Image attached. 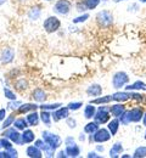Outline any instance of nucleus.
I'll return each mask as SVG.
<instances>
[{
    "label": "nucleus",
    "mask_w": 146,
    "mask_h": 158,
    "mask_svg": "<svg viewBox=\"0 0 146 158\" xmlns=\"http://www.w3.org/2000/svg\"><path fill=\"white\" fill-rule=\"evenodd\" d=\"M40 119H42V122L46 125V127H50V125H51L52 114L49 113L46 110H42V112H40Z\"/></svg>",
    "instance_id": "obj_27"
},
{
    "label": "nucleus",
    "mask_w": 146,
    "mask_h": 158,
    "mask_svg": "<svg viewBox=\"0 0 146 158\" xmlns=\"http://www.w3.org/2000/svg\"><path fill=\"white\" fill-rule=\"evenodd\" d=\"M123 151V146L121 142H115L111 151H110V157H118L119 153H122Z\"/></svg>",
    "instance_id": "obj_24"
},
{
    "label": "nucleus",
    "mask_w": 146,
    "mask_h": 158,
    "mask_svg": "<svg viewBox=\"0 0 146 158\" xmlns=\"http://www.w3.org/2000/svg\"><path fill=\"white\" fill-rule=\"evenodd\" d=\"M38 105L35 103H24V105H21L19 108H17V112L19 113H27V112H32V111H37L38 110Z\"/></svg>",
    "instance_id": "obj_19"
},
{
    "label": "nucleus",
    "mask_w": 146,
    "mask_h": 158,
    "mask_svg": "<svg viewBox=\"0 0 146 158\" xmlns=\"http://www.w3.org/2000/svg\"><path fill=\"white\" fill-rule=\"evenodd\" d=\"M118 119H119V122H121L122 125H128L129 123H131V122H130V116H129V111H127V110L123 112V114Z\"/></svg>",
    "instance_id": "obj_31"
},
{
    "label": "nucleus",
    "mask_w": 146,
    "mask_h": 158,
    "mask_svg": "<svg viewBox=\"0 0 146 158\" xmlns=\"http://www.w3.org/2000/svg\"><path fill=\"white\" fill-rule=\"evenodd\" d=\"M143 124L146 127V112L144 113V117H143Z\"/></svg>",
    "instance_id": "obj_42"
},
{
    "label": "nucleus",
    "mask_w": 146,
    "mask_h": 158,
    "mask_svg": "<svg viewBox=\"0 0 146 158\" xmlns=\"http://www.w3.org/2000/svg\"><path fill=\"white\" fill-rule=\"evenodd\" d=\"M68 116H69V108L68 107H59L52 113V119H54V122H59L61 119H67Z\"/></svg>",
    "instance_id": "obj_10"
},
{
    "label": "nucleus",
    "mask_w": 146,
    "mask_h": 158,
    "mask_svg": "<svg viewBox=\"0 0 146 158\" xmlns=\"http://www.w3.org/2000/svg\"><path fill=\"white\" fill-rule=\"evenodd\" d=\"M67 157H78L81 155V148L77 146V143L74 145H68L66 146V150H65Z\"/></svg>",
    "instance_id": "obj_15"
},
{
    "label": "nucleus",
    "mask_w": 146,
    "mask_h": 158,
    "mask_svg": "<svg viewBox=\"0 0 146 158\" xmlns=\"http://www.w3.org/2000/svg\"><path fill=\"white\" fill-rule=\"evenodd\" d=\"M79 140H81V141H84V140H85V135H84L83 133L81 134V136H79Z\"/></svg>",
    "instance_id": "obj_43"
},
{
    "label": "nucleus",
    "mask_w": 146,
    "mask_h": 158,
    "mask_svg": "<svg viewBox=\"0 0 146 158\" xmlns=\"http://www.w3.org/2000/svg\"><path fill=\"white\" fill-rule=\"evenodd\" d=\"M122 157H125V158H130L131 156H129V155H122Z\"/></svg>",
    "instance_id": "obj_44"
},
{
    "label": "nucleus",
    "mask_w": 146,
    "mask_h": 158,
    "mask_svg": "<svg viewBox=\"0 0 146 158\" xmlns=\"http://www.w3.org/2000/svg\"><path fill=\"white\" fill-rule=\"evenodd\" d=\"M96 22L100 27H110L113 23V15L108 10H102L96 15Z\"/></svg>",
    "instance_id": "obj_1"
},
{
    "label": "nucleus",
    "mask_w": 146,
    "mask_h": 158,
    "mask_svg": "<svg viewBox=\"0 0 146 158\" xmlns=\"http://www.w3.org/2000/svg\"><path fill=\"white\" fill-rule=\"evenodd\" d=\"M96 150H98V151H100V152H104V146H98V147H96Z\"/></svg>",
    "instance_id": "obj_41"
},
{
    "label": "nucleus",
    "mask_w": 146,
    "mask_h": 158,
    "mask_svg": "<svg viewBox=\"0 0 146 158\" xmlns=\"http://www.w3.org/2000/svg\"><path fill=\"white\" fill-rule=\"evenodd\" d=\"M72 9V2L69 0H57L55 6H54V11L59 15H68L69 11Z\"/></svg>",
    "instance_id": "obj_6"
},
{
    "label": "nucleus",
    "mask_w": 146,
    "mask_h": 158,
    "mask_svg": "<svg viewBox=\"0 0 146 158\" xmlns=\"http://www.w3.org/2000/svg\"><path fill=\"white\" fill-rule=\"evenodd\" d=\"M15 119H16V117H15V114L12 113L11 116H9L6 119H4V123H2V128L4 129H6V128H9V127H11V125H14V122H15Z\"/></svg>",
    "instance_id": "obj_32"
},
{
    "label": "nucleus",
    "mask_w": 146,
    "mask_h": 158,
    "mask_svg": "<svg viewBox=\"0 0 146 158\" xmlns=\"http://www.w3.org/2000/svg\"><path fill=\"white\" fill-rule=\"evenodd\" d=\"M143 99H144V95L138 94V93H131V100H138V101H141Z\"/></svg>",
    "instance_id": "obj_38"
},
{
    "label": "nucleus",
    "mask_w": 146,
    "mask_h": 158,
    "mask_svg": "<svg viewBox=\"0 0 146 158\" xmlns=\"http://www.w3.org/2000/svg\"><path fill=\"white\" fill-rule=\"evenodd\" d=\"M88 157H89V158H91V157L100 158V157H101V156H99V155H98L96 152H89V153H88Z\"/></svg>",
    "instance_id": "obj_40"
},
{
    "label": "nucleus",
    "mask_w": 146,
    "mask_h": 158,
    "mask_svg": "<svg viewBox=\"0 0 146 158\" xmlns=\"http://www.w3.org/2000/svg\"><path fill=\"white\" fill-rule=\"evenodd\" d=\"M82 106H83L82 102H71V103H68L67 107L69 108V111H77V110H79Z\"/></svg>",
    "instance_id": "obj_35"
},
{
    "label": "nucleus",
    "mask_w": 146,
    "mask_h": 158,
    "mask_svg": "<svg viewBox=\"0 0 146 158\" xmlns=\"http://www.w3.org/2000/svg\"><path fill=\"white\" fill-rule=\"evenodd\" d=\"M112 99L116 102H125L128 100H131V93L127 91H117L112 95Z\"/></svg>",
    "instance_id": "obj_12"
},
{
    "label": "nucleus",
    "mask_w": 146,
    "mask_h": 158,
    "mask_svg": "<svg viewBox=\"0 0 146 158\" xmlns=\"http://www.w3.org/2000/svg\"><path fill=\"white\" fill-rule=\"evenodd\" d=\"M86 94L89 96H93V98H99L102 94V86H100L99 84H91L86 89Z\"/></svg>",
    "instance_id": "obj_13"
},
{
    "label": "nucleus",
    "mask_w": 146,
    "mask_h": 158,
    "mask_svg": "<svg viewBox=\"0 0 146 158\" xmlns=\"http://www.w3.org/2000/svg\"><path fill=\"white\" fill-rule=\"evenodd\" d=\"M61 106V103H54V105H40L39 107L42 108V110H46V111H55V110H57L59 107Z\"/></svg>",
    "instance_id": "obj_33"
},
{
    "label": "nucleus",
    "mask_w": 146,
    "mask_h": 158,
    "mask_svg": "<svg viewBox=\"0 0 146 158\" xmlns=\"http://www.w3.org/2000/svg\"><path fill=\"white\" fill-rule=\"evenodd\" d=\"M27 122L31 127H37L39 124V119H40V114H38L37 111H32L27 117Z\"/></svg>",
    "instance_id": "obj_17"
},
{
    "label": "nucleus",
    "mask_w": 146,
    "mask_h": 158,
    "mask_svg": "<svg viewBox=\"0 0 146 158\" xmlns=\"http://www.w3.org/2000/svg\"><path fill=\"white\" fill-rule=\"evenodd\" d=\"M111 118V113H110V108L106 107V106H101L98 108L95 116H94V120L98 123V124H105L107 122H110Z\"/></svg>",
    "instance_id": "obj_2"
},
{
    "label": "nucleus",
    "mask_w": 146,
    "mask_h": 158,
    "mask_svg": "<svg viewBox=\"0 0 146 158\" xmlns=\"http://www.w3.org/2000/svg\"><path fill=\"white\" fill-rule=\"evenodd\" d=\"M115 2H119V1H127V0H113Z\"/></svg>",
    "instance_id": "obj_45"
},
{
    "label": "nucleus",
    "mask_w": 146,
    "mask_h": 158,
    "mask_svg": "<svg viewBox=\"0 0 146 158\" xmlns=\"http://www.w3.org/2000/svg\"><path fill=\"white\" fill-rule=\"evenodd\" d=\"M4 2H5V0H0V5H2Z\"/></svg>",
    "instance_id": "obj_46"
},
{
    "label": "nucleus",
    "mask_w": 146,
    "mask_h": 158,
    "mask_svg": "<svg viewBox=\"0 0 146 158\" xmlns=\"http://www.w3.org/2000/svg\"><path fill=\"white\" fill-rule=\"evenodd\" d=\"M96 111L98 110L95 108V106H93V103H89V105H86L84 107V117L86 119H93L95 113H96Z\"/></svg>",
    "instance_id": "obj_21"
},
{
    "label": "nucleus",
    "mask_w": 146,
    "mask_h": 158,
    "mask_svg": "<svg viewBox=\"0 0 146 158\" xmlns=\"http://www.w3.org/2000/svg\"><path fill=\"white\" fill-rule=\"evenodd\" d=\"M129 83V76L125 72H117L112 77V85L115 89H122Z\"/></svg>",
    "instance_id": "obj_3"
},
{
    "label": "nucleus",
    "mask_w": 146,
    "mask_h": 158,
    "mask_svg": "<svg viewBox=\"0 0 146 158\" xmlns=\"http://www.w3.org/2000/svg\"><path fill=\"white\" fill-rule=\"evenodd\" d=\"M60 26H61V22H60V20L56 16H49L46 20L44 21V24H43L44 29L48 33H55V32H57L59 28H60Z\"/></svg>",
    "instance_id": "obj_5"
},
{
    "label": "nucleus",
    "mask_w": 146,
    "mask_h": 158,
    "mask_svg": "<svg viewBox=\"0 0 146 158\" xmlns=\"http://www.w3.org/2000/svg\"><path fill=\"white\" fill-rule=\"evenodd\" d=\"M46 1H52V0H46Z\"/></svg>",
    "instance_id": "obj_49"
},
{
    "label": "nucleus",
    "mask_w": 146,
    "mask_h": 158,
    "mask_svg": "<svg viewBox=\"0 0 146 158\" xmlns=\"http://www.w3.org/2000/svg\"><path fill=\"white\" fill-rule=\"evenodd\" d=\"M90 16L88 15V14H83L82 16H79V17H77V19H74L73 20V23H81V22H85V21L88 20Z\"/></svg>",
    "instance_id": "obj_36"
},
{
    "label": "nucleus",
    "mask_w": 146,
    "mask_h": 158,
    "mask_svg": "<svg viewBox=\"0 0 146 158\" xmlns=\"http://www.w3.org/2000/svg\"><path fill=\"white\" fill-rule=\"evenodd\" d=\"M133 157L134 158H145L146 157V146H140V147H138V148L134 151Z\"/></svg>",
    "instance_id": "obj_30"
},
{
    "label": "nucleus",
    "mask_w": 146,
    "mask_h": 158,
    "mask_svg": "<svg viewBox=\"0 0 146 158\" xmlns=\"http://www.w3.org/2000/svg\"><path fill=\"white\" fill-rule=\"evenodd\" d=\"M4 95H5V98H7L9 100H11V101H15V100H16L15 93L11 91V90L7 89V88H4Z\"/></svg>",
    "instance_id": "obj_34"
},
{
    "label": "nucleus",
    "mask_w": 146,
    "mask_h": 158,
    "mask_svg": "<svg viewBox=\"0 0 146 158\" xmlns=\"http://www.w3.org/2000/svg\"><path fill=\"white\" fill-rule=\"evenodd\" d=\"M43 140L46 143H49L51 147H54V148H57L61 145V142H62V140L60 139L59 135L52 134V133H49V131H44L43 133Z\"/></svg>",
    "instance_id": "obj_8"
},
{
    "label": "nucleus",
    "mask_w": 146,
    "mask_h": 158,
    "mask_svg": "<svg viewBox=\"0 0 146 158\" xmlns=\"http://www.w3.org/2000/svg\"><path fill=\"white\" fill-rule=\"evenodd\" d=\"M28 125H29V124H28V122H27V118H23V117L15 119V122H14V127H15L17 130H24Z\"/></svg>",
    "instance_id": "obj_25"
},
{
    "label": "nucleus",
    "mask_w": 146,
    "mask_h": 158,
    "mask_svg": "<svg viewBox=\"0 0 146 158\" xmlns=\"http://www.w3.org/2000/svg\"><path fill=\"white\" fill-rule=\"evenodd\" d=\"M5 117H6V110H5V108H1V110H0V122L4 120Z\"/></svg>",
    "instance_id": "obj_39"
},
{
    "label": "nucleus",
    "mask_w": 146,
    "mask_h": 158,
    "mask_svg": "<svg viewBox=\"0 0 146 158\" xmlns=\"http://www.w3.org/2000/svg\"><path fill=\"white\" fill-rule=\"evenodd\" d=\"M144 110L141 107H134L129 111V116H130V122L131 123H139L140 120H143L144 117Z\"/></svg>",
    "instance_id": "obj_9"
},
{
    "label": "nucleus",
    "mask_w": 146,
    "mask_h": 158,
    "mask_svg": "<svg viewBox=\"0 0 146 158\" xmlns=\"http://www.w3.org/2000/svg\"><path fill=\"white\" fill-rule=\"evenodd\" d=\"M125 90H128V91H130V90L131 91H134V90H144V91H146V84L141 80H136L135 83H133L130 85H127Z\"/></svg>",
    "instance_id": "obj_20"
},
{
    "label": "nucleus",
    "mask_w": 146,
    "mask_h": 158,
    "mask_svg": "<svg viewBox=\"0 0 146 158\" xmlns=\"http://www.w3.org/2000/svg\"><path fill=\"white\" fill-rule=\"evenodd\" d=\"M2 136L6 139H10L12 142H16L19 145H22V135L17 131V129L14 127V128H6V130H4L2 133Z\"/></svg>",
    "instance_id": "obj_7"
},
{
    "label": "nucleus",
    "mask_w": 146,
    "mask_h": 158,
    "mask_svg": "<svg viewBox=\"0 0 146 158\" xmlns=\"http://www.w3.org/2000/svg\"><path fill=\"white\" fill-rule=\"evenodd\" d=\"M32 98L35 100V101H38V102H43V101H45V99H46V94L44 93V90H42V89H35L32 93Z\"/></svg>",
    "instance_id": "obj_28"
},
{
    "label": "nucleus",
    "mask_w": 146,
    "mask_h": 158,
    "mask_svg": "<svg viewBox=\"0 0 146 158\" xmlns=\"http://www.w3.org/2000/svg\"><path fill=\"white\" fill-rule=\"evenodd\" d=\"M66 123H67V125H68L71 129H74V128L77 127V120H76L74 118H69V117H68Z\"/></svg>",
    "instance_id": "obj_37"
},
{
    "label": "nucleus",
    "mask_w": 146,
    "mask_h": 158,
    "mask_svg": "<svg viewBox=\"0 0 146 158\" xmlns=\"http://www.w3.org/2000/svg\"><path fill=\"white\" fill-rule=\"evenodd\" d=\"M111 133L108 129H98L93 135H90V141H94V142H98V143H102V142H107L110 139H111Z\"/></svg>",
    "instance_id": "obj_4"
},
{
    "label": "nucleus",
    "mask_w": 146,
    "mask_h": 158,
    "mask_svg": "<svg viewBox=\"0 0 146 158\" xmlns=\"http://www.w3.org/2000/svg\"><path fill=\"white\" fill-rule=\"evenodd\" d=\"M140 1H141V2H145L146 4V0H140Z\"/></svg>",
    "instance_id": "obj_47"
},
{
    "label": "nucleus",
    "mask_w": 146,
    "mask_h": 158,
    "mask_svg": "<svg viewBox=\"0 0 146 158\" xmlns=\"http://www.w3.org/2000/svg\"><path fill=\"white\" fill-rule=\"evenodd\" d=\"M14 57H15V51H14V49L7 48V49L2 50V52H1V62H2V63H10V62L14 60Z\"/></svg>",
    "instance_id": "obj_14"
},
{
    "label": "nucleus",
    "mask_w": 146,
    "mask_h": 158,
    "mask_svg": "<svg viewBox=\"0 0 146 158\" xmlns=\"http://www.w3.org/2000/svg\"><path fill=\"white\" fill-rule=\"evenodd\" d=\"M111 101H113L112 95H106V96H100L98 99L91 100L90 103H93V105H105V103H110Z\"/></svg>",
    "instance_id": "obj_26"
},
{
    "label": "nucleus",
    "mask_w": 146,
    "mask_h": 158,
    "mask_svg": "<svg viewBox=\"0 0 146 158\" xmlns=\"http://www.w3.org/2000/svg\"><path fill=\"white\" fill-rule=\"evenodd\" d=\"M34 139H35V135L32 130H28V129L23 130V134H22V142L23 143H31L34 141Z\"/></svg>",
    "instance_id": "obj_22"
},
{
    "label": "nucleus",
    "mask_w": 146,
    "mask_h": 158,
    "mask_svg": "<svg viewBox=\"0 0 146 158\" xmlns=\"http://www.w3.org/2000/svg\"><path fill=\"white\" fill-rule=\"evenodd\" d=\"M144 138H145V139H146V131H145V135H144Z\"/></svg>",
    "instance_id": "obj_48"
},
{
    "label": "nucleus",
    "mask_w": 146,
    "mask_h": 158,
    "mask_svg": "<svg viewBox=\"0 0 146 158\" xmlns=\"http://www.w3.org/2000/svg\"><path fill=\"white\" fill-rule=\"evenodd\" d=\"M100 2H101V0H83V4L86 10L96 9L100 5Z\"/></svg>",
    "instance_id": "obj_29"
},
{
    "label": "nucleus",
    "mask_w": 146,
    "mask_h": 158,
    "mask_svg": "<svg viewBox=\"0 0 146 158\" xmlns=\"http://www.w3.org/2000/svg\"><path fill=\"white\" fill-rule=\"evenodd\" d=\"M119 124H121V122H119V119L118 118H113L112 120L108 122V127H107V129L110 130V133H111L112 136H115V135L118 133Z\"/></svg>",
    "instance_id": "obj_18"
},
{
    "label": "nucleus",
    "mask_w": 146,
    "mask_h": 158,
    "mask_svg": "<svg viewBox=\"0 0 146 158\" xmlns=\"http://www.w3.org/2000/svg\"><path fill=\"white\" fill-rule=\"evenodd\" d=\"M99 125H100V124H98L95 120H94V122H89V123L84 127V133H85V134H89V135H93V134L99 129Z\"/></svg>",
    "instance_id": "obj_23"
},
{
    "label": "nucleus",
    "mask_w": 146,
    "mask_h": 158,
    "mask_svg": "<svg viewBox=\"0 0 146 158\" xmlns=\"http://www.w3.org/2000/svg\"><path fill=\"white\" fill-rule=\"evenodd\" d=\"M124 111H125V106L123 105V102H118V103L112 105V106L110 107V113H111L112 117H115V118H119V117L123 114Z\"/></svg>",
    "instance_id": "obj_11"
},
{
    "label": "nucleus",
    "mask_w": 146,
    "mask_h": 158,
    "mask_svg": "<svg viewBox=\"0 0 146 158\" xmlns=\"http://www.w3.org/2000/svg\"><path fill=\"white\" fill-rule=\"evenodd\" d=\"M26 153L28 157H35V158H40L43 156V152L40 151L39 147H37L35 145L33 146H28L27 150H26Z\"/></svg>",
    "instance_id": "obj_16"
}]
</instances>
